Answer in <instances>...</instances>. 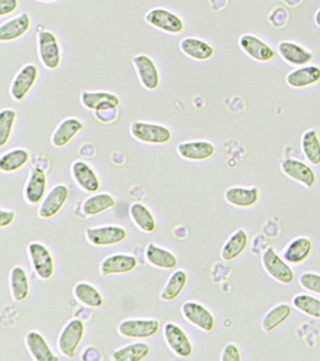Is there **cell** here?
Here are the masks:
<instances>
[{"mask_svg": "<svg viewBox=\"0 0 320 361\" xmlns=\"http://www.w3.org/2000/svg\"><path fill=\"white\" fill-rule=\"evenodd\" d=\"M131 137L148 145H165L172 141L174 135L169 127L150 121H134L130 126Z\"/></svg>", "mask_w": 320, "mask_h": 361, "instance_id": "cell-1", "label": "cell"}, {"mask_svg": "<svg viewBox=\"0 0 320 361\" xmlns=\"http://www.w3.org/2000/svg\"><path fill=\"white\" fill-rule=\"evenodd\" d=\"M37 55L39 61L46 69L56 71L63 63V49L60 39L49 30L39 31L37 34Z\"/></svg>", "mask_w": 320, "mask_h": 361, "instance_id": "cell-2", "label": "cell"}, {"mask_svg": "<svg viewBox=\"0 0 320 361\" xmlns=\"http://www.w3.org/2000/svg\"><path fill=\"white\" fill-rule=\"evenodd\" d=\"M260 261L267 275L278 283L289 285L296 279L290 264L285 261L274 247H267L261 255Z\"/></svg>", "mask_w": 320, "mask_h": 361, "instance_id": "cell-3", "label": "cell"}, {"mask_svg": "<svg viewBox=\"0 0 320 361\" xmlns=\"http://www.w3.org/2000/svg\"><path fill=\"white\" fill-rule=\"evenodd\" d=\"M86 335V324L81 319L70 320L61 329L58 337V349L63 357L72 358L77 355V349Z\"/></svg>", "mask_w": 320, "mask_h": 361, "instance_id": "cell-4", "label": "cell"}, {"mask_svg": "<svg viewBox=\"0 0 320 361\" xmlns=\"http://www.w3.org/2000/svg\"><path fill=\"white\" fill-rule=\"evenodd\" d=\"M40 78V70L34 63L23 65L13 76L9 87L11 98L15 102L26 100L30 93L34 89Z\"/></svg>", "mask_w": 320, "mask_h": 361, "instance_id": "cell-5", "label": "cell"}, {"mask_svg": "<svg viewBox=\"0 0 320 361\" xmlns=\"http://www.w3.org/2000/svg\"><path fill=\"white\" fill-rule=\"evenodd\" d=\"M144 21L151 27L170 35H179L186 27L184 20L179 14L162 7H155L148 11Z\"/></svg>", "mask_w": 320, "mask_h": 361, "instance_id": "cell-6", "label": "cell"}, {"mask_svg": "<svg viewBox=\"0 0 320 361\" xmlns=\"http://www.w3.org/2000/svg\"><path fill=\"white\" fill-rule=\"evenodd\" d=\"M27 255L35 275L41 281H49L55 275V259L49 247L34 241L27 245Z\"/></svg>", "mask_w": 320, "mask_h": 361, "instance_id": "cell-7", "label": "cell"}, {"mask_svg": "<svg viewBox=\"0 0 320 361\" xmlns=\"http://www.w3.org/2000/svg\"><path fill=\"white\" fill-rule=\"evenodd\" d=\"M160 330L161 324L157 319H125L117 326V333L132 340H148L158 334Z\"/></svg>", "mask_w": 320, "mask_h": 361, "instance_id": "cell-8", "label": "cell"}, {"mask_svg": "<svg viewBox=\"0 0 320 361\" xmlns=\"http://www.w3.org/2000/svg\"><path fill=\"white\" fill-rule=\"evenodd\" d=\"M132 64L136 71L141 86L148 92H155L161 85V73L155 61L147 54L140 53L132 58Z\"/></svg>", "mask_w": 320, "mask_h": 361, "instance_id": "cell-9", "label": "cell"}, {"mask_svg": "<svg viewBox=\"0 0 320 361\" xmlns=\"http://www.w3.org/2000/svg\"><path fill=\"white\" fill-rule=\"evenodd\" d=\"M162 336L168 348L177 357L189 358L193 354V344L189 336L179 324L167 322L162 327Z\"/></svg>", "mask_w": 320, "mask_h": 361, "instance_id": "cell-10", "label": "cell"}, {"mask_svg": "<svg viewBox=\"0 0 320 361\" xmlns=\"http://www.w3.org/2000/svg\"><path fill=\"white\" fill-rule=\"evenodd\" d=\"M85 235L89 244L95 247H112L124 242L128 231L120 225H102L87 228Z\"/></svg>", "mask_w": 320, "mask_h": 361, "instance_id": "cell-11", "label": "cell"}, {"mask_svg": "<svg viewBox=\"0 0 320 361\" xmlns=\"http://www.w3.org/2000/svg\"><path fill=\"white\" fill-rule=\"evenodd\" d=\"M181 312L182 317L200 329L201 331L210 333L215 329L216 319L212 312H210L203 304L198 301L188 300L181 305Z\"/></svg>", "mask_w": 320, "mask_h": 361, "instance_id": "cell-12", "label": "cell"}, {"mask_svg": "<svg viewBox=\"0 0 320 361\" xmlns=\"http://www.w3.org/2000/svg\"><path fill=\"white\" fill-rule=\"evenodd\" d=\"M70 189L64 183H58L50 188L38 208V216L49 220L57 216L69 200Z\"/></svg>", "mask_w": 320, "mask_h": 361, "instance_id": "cell-13", "label": "cell"}, {"mask_svg": "<svg viewBox=\"0 0 320 361\" xmlns=\"http://www.w3.org/2000/svg\"><path fill=\"white\" fill-rule=\"evenodd\" d=\"M280 169L286 177L306 188H313L317 182L316 171L310 165L294 157H286L280 164Z\"/></svg>", "mask_w": 320, "mask_h": 361, "instance_id": "cell-14", "label": "cell"}, {"mask_svg": "<svg viewBox=\"0 0 320 361\" xmlns=\"http://www.w3.org/2000/svg\"><path fill=\"white\" fill-rule=\"evenodd\" d=\"M80 103L89 111H109L120 109V99L116 93L108 90H84L80 94Z\"/></svg>", "mask_w": 320, "mask_h": 361, "instance_id": "cell-15", "label": "cell"}, {"mask_svg": "<svg viewBox=\"0 0 320 361\" xmlns=\"http://www.w3.org/2000/svg\"><path fill=\"white\" fill-rule=\"evenodd\" d=\"M238 47L246 56L257 62H269L274 61L276 56L271 45L251 33L243 34L240 37Z\"/></svg>", "mask_w": 320, "mask_h": 361, "instance_id": "cell-16", "label": "cell"}, {"mask_svg": "<svg viewBox=\"0 0 320 361\" xmlns=\"http://www.w3.org/2000/svg\"><path fill=\"white\" fill-rule=\"evenodd\" d=\"M260 189L255 185L230 186L224 193V199L227 204L238 209H251L260 203Z\"/></svg>", "mask_w": 320, "mask_h": 361, "instance_id": "cell-17", "label": "cell"}, {"mask_svg": "<svg viewBox=\"0 0 320 361\" xmlns=\"http://www.w3.org/2000/svg\"><path fill=\"white\" fill-rule=\"evenodd\" d=\"M71 175L78 188L87 193L94 194L100 191L102 183L99 175L89 163L84 160H75L71 166Z\"/></svg>", "mask_w": 320, "mask_h": 361, "instance_id": "cell-18", "label": "cell"}, {"mask_svg": "<svg viewBox=\"0 0 320 361\" xmlns=\"http://www.w3.org/2000/svg\"><path fill=\"white\" fill-rule=\"evenodd\" d=\"M176 149L179 157L192 162L209 160L216 154L215 144L204 140L182 141Z\"/></svg>", "mask_w": 320, "mask_h": 361, "instance_id": "cell-19", "label": "cell"}, {"mask_svg": "<svg viewBox=\"0 0 320 361\" xmlns=\"http://www.w3.org/2000/svg\"><path fill=\"white\" fill-rule=\"evenodd\" d=\"M49 178L46 172L39 166L30 171L24 188V197L30 205H40L47 194Z\"/></svg>", "mask_w": 320, "mask_h": 361, "instance_id": "cell-20", "label": "cell"}, {"mask_svg": "<svg viewBox=\"0 0 320 361\" xmlns=\"http://www.w3.org/2000/svg\"><path fill=\"white\" fill-rule=\"evenodd\" d=\"M139 265V259L133 254L116 253L106 256L101 262L100 274L103 276L122 275L133 272Z\"/></svg>", "mask_w": 320, "mask_h": 361, "instance_id": "cell-21", "label": "cell"}, {"mask_svg": "<svg viewBox=\"0 0 320 361\" xmlns=\"http://www.w3.org/2000/svg\"><path fill=\"white\" fill-rule=\"evenodd\" d=\"M314 251L313 241L307 236H297L283 247L282 257L290 265H302L310 258Z\"/></svg>", "mask_w": 320, "mask_h": 361, "instance_id": "cell-22", "label": "cell"}, {"mask_svg": "<svg viewBox=\"0 0 320 361\" xmlns=\"http://www.w3.org/2000/svg\"><path fill=\"white\" fill-rule=\"evenodd\" d=\"M84 128L85 126L80 118L77 117L63 118L52 133L50 138L52 146L58 149L68 146L83 131Z\"/></svg>", "mask_w": 320, "mask_h": 361, "instance_id": "cell-23", "label": "cell"}, {"mask_svg": "<svg viewBox=\"0 0 320 361\" xmlns=\"http://www.w3.org/2000/svg\"><path fill=\"white\" fill-rule=\"evenodd\" d=\"M32 17L27 13H21L0 25V42L8 44L23 38L32 28Z\"/></svg>", "mask_w": 320, "mask_h": 361, "instance_id": "cell-24", "label": "cell"}, {"mask_svg": "<svg viewBox=\"0 0 320 361\" xmlns=\"http://www.w3.org/2000/svg\"><path fill=\"white\" fill-rule=\"evenodd\" d=\"M250 237L244 228H237L229 236L221 248L220 257L224 262L236 261L245 253L249 247Z\"/></svg>", "mask_w": 320, "mask_h": 361, "instance_id": "cell-25", "label": "cell"}, {"mask_svg": "<svg viewBox=\"0 0 320 361\" xmlns=\"http://www.w3.org/2000/svg\"><path fill=\"white\" fill-rule=\"evenodd\" d=\"M179 48L184 56L196 61H210L215 56V47L198 37H184L179 42Z\"/></svg>", "mask_w": 320, "mask_h": 361, "instance_id": "cell-26", "label": "cell"}, {"mask_svg": "<svg viewBox=\"0 0 320 361\" xmlns=\"http://www.w3.org/2000/svg\"><path fill=\"white\" fill-rule=\"evenodd\" d=\"M280 58L291 66L300 67L310 64L314 59L313 53L302 45L290 41H283L277 45Z\"/></svg>", "mask_w": 320, "mask_h": 361, "instance_id": "cell-27", "label": "cell"}, {"mask_svg": "<svg viewBox=\"0 0 320 361\" xmlns=\"http://www.w3.org/2000/svg\"><path fill=\"white\" fill-rule=\"evenodd\" d=\"M288 86L295 90L307 89L320 82V67L314 64H307L297 67L286 76Z\"/></svg>", "mask_w": 320, "mask_h": 361, "instance_id": "cell-28", "label": "cell"}, {"mask_svg": "<svg viewBox=\"0 0 320 361\" xmlns=\"http://www.w3.org/2000/svg\"><path fill=\"white\" fill-rule=\"evenodd\" d=\"M25 345L33 360L36 361H57L60 360L53 352L51 346L44 336L37 330H32L27 333L26 337H25Z\"/></svg>", "mask_w": 320, "mask_h": 361, "instance_id": "cell-29", "label": "cell"}, {"mask_svg": "<svg viewBox=\"0 0 320 361\" xmlns=\"http://www.w3.org/2000/svg\"><path fill=\"white\" fill-rule=\"evenodd\" d=\"M292 305L288 302H281L271 307L264 314L261 321V329L265 333H272L282 326L290 319L293 309Z\"/></svg>", "mask_w": 320, "mask_h": 361, "instance_id": "cell-30", "label": "cell"}, {"mask_svg": "<svg viewBox=\"0 0 320 361\" xmlns=\"http://www.w3.org/2000/svg\"><path fill=\"white\" fill-rule=\"evenodd\" d=\"M32 160V154L27 149L13 148L0 157V171L6 174L16 173L26 168Z\"/></svg>", "mask_w": 320, "mask_h": 361, "instance_id": "cell-31", "label": "cell"}, {"mask_svg": "<svg viewBox=\"0 0 320 361\" xmlns=\"http://www.w3.org/2000/svg\"><path fill=\"white\" fill-rule=\"evenodd\" d=\"M9 286L13 300L20 303L30 295V282L26 269L20 265L13 267L9 274Z\"/></svg>", "mask_w": 320, "mask_h": 361, "instance_id": "cell-32", "label": "cell"}, {"mask_svg": "<svg viewBox=\"0 0 320 361\" xmlns=\"http://www.w3.org/2000/svg\"><path fill=\"white\" fill-rule=\"evenodd\" d=\"M145 258L148 264L159 269L173 270L179 264V259L175 254L153 243H151L146 247Z\"/></svg>", "mask_w": 320, "mask_h": 361, "instance_id": "cell-33", "label": "cell"}, {"mask_svg": "<svg viewBox=\"0 0 320 361\" xmlns=\"http://www.w3.org/2000/svg\"><path fill=\"white\" fill-rule=\"evenodd\" d=\"M117 202L115 197L109 193H94L87 197L81 206V210L86 216H99L114 208Z\"/></svg>", "mask_w": 320, "mask_h": 361, "instance_id": "cell-34", "label": "cell"}, {"mask_svg": "<svg viewBox=\"0 0 320 361\" xmlns=\"http://www.w3.org/2000/svg\"><path fill=\"white\" fill-rule=\"evenodd\" d=\"M129 214L134 224L146 233H153L157 230V221L153 212L142 202H133L129 208Z\"/></svg>", "mask_w": 320, "mask_h": 361, "instance_id": "cell-35", "label": "cell"}, {"mask_svg": "<svg viewBox=\"0 0 320 361\" xmlns=\"http://www.w3.org/2000/svg\"><path fill=\"white\" fill-rule=\"evenodd\" d=\"M189 281V276L184 269L173 271L162 288L160 298L162 301H173L184 293Z\"/></svg>", "mask_w": 320, "mask_h": 361, "instance_id": "cell-36", "label": "cell"}, {"mask_svg": "<svg viewBox=\"0 0 320 361\" xmlns=\"http://www.w3.org/2000/svg\"><path fill=\"white\" fill-rule=\"evenodd\" d=\"M75 298L84 306L99 309L105 304V299L100 290L89 282L81 281L75 284L72 290Z\"/></svg>", "mask_w": 320, "mask_h": 361, "instance_id": "cell-37", "label": "cell"}, {"mask_svg": "<svg viewBox=\"0 0 320 361\" xmlns=\"http://www.w3.org/2000/svg\"><path fill=\"white\" fill-rule=\"evenodd\" d=\"M151 352V346L145 341H136L115 350L112 360L115 361H140L147 358Z\"/></svg>", "mask_w": 320, "mask_h": 361, "instance_id": "cell-38", "label": "cell"}, {"mask_svg": "<svg viewBox=\"0 0 320 361\" xmlns=\"http://www.w3.org/2000/svg\"><path fill=\"white\" fill-rule=\"evenodd\" d=\"M300 149L311 165H320V137L316 129H308L300 138Z\"/></svg>", "mask_w": 320, "mask_h": 361, "instance_id": "cell-39", "label": "cell"}, {"mask_svg": "<svg viewBox=\"0 0 320 361\" xmlns=\"http://www.w3.org/2000/svg\"><path fill=\"white\" fill-rule=\"evenodd\" d=\"M292 307L308 317L320 319V298L310 293H300L291 299Z\"/></svg>", "mask_w": 320, "mask_h": 361, "instance_id": "cell-40", "label": "cell"}, {"mask_svg": "<svg viewBox=\"0 0 320 361\" xmlns=\"http://www.w3.org/2000/svg\"><path fill=\"white\" fill-rule=\"evenodd\" d=\"M18 121V111L11 107H5L0 111V147L4 148L10 142Z\"/></svg>", "mask_w": 320, "mask_h": 361, "instance_id": "cell-41", "label": "cell"}, {"mask_svg": "<svg viewBox=\"0 0 320 361\" xmlns=\"http://www.w3.org/2000/svg\"><path fill=\"white\" fill-rule=\"evenodd\" d=\"M300 286L306 292L320 296V274L313 271H306L297 279Z\"/></svg>", "mask_w": 320, "mask_h": 361, "instance_id": "cell-42", "label": "cell"}, {"mask_svg": "<svg viewBox=\"0 0 320 361\" xmlns=\"http://www.w3.org/2000/svg\"><path fill=\"white\" fill-rule=\"evenodd\" d=\"M220 360L222 361L243 360V353L240 346L235 343H226L222 350Z\"/></svg>", "mask_w": 320, "mask_h": 361, "instance_id": "cell-43", "label": "cell"}, {"mask_svg": "<svg viewBox=\"0 0 320 361\" xmlns=\"http://www.w3.org/2000/svg\"><path fill=\"white\" fill-rule=\"evenodd\" d=\"M19 0H0V17L12 16L18 10Z\"/></svg>", "mask_w": 320, "mask_h": 361, "instance_id": "cell-44", "label": "cell"}, {"mask_svg": "<svg viewBox=\"0 0 320 361\" xmlns=\"http://www.w3.org/2000/svg\"><path fill=\"white\" fill-rule=\"evenodd\" d=\"M16 214L15 211L0 208V228H9L15 223Z\"/></svg>", "mask_w": 320, "mask_h": 361, "instance_id": "cell-45", "label": "cell"}, {"mask_svg": "<svg viewBox=\"0 0 320 361\" xmlns=\"http://www.w3.org/2000/svg\"><path fill=\"white\" fill-rule=\"evenodd\" d=\"M82 360H102V352L96 348L94 345H89L84 350L82 355Z\"/></svg>", "mask_w": 320, "mask_h": 361, "instance_id": "cell-46", "label": "cell"}, {"mask_svg": "<svg viewBox=\"0 0 320 361\" xmlns=\"http://www.w3.org/2000/svg\"><path fill=\"white\" fill-rule=\"evenodd\" d=\"M314 24L317 25V27H320V8L316 11V14L314 16Z\"/></svg>", "mask_w": 320, "mask_h": 361, "instance_id": "cell-47", "label": "cell"}, {"mask_svg": "<svg viewBox=\"0 0 320 361\" xmlns=\"http://www.w3.org/2000/svg\"><path fill=\"white\" fill-rule=\"evenodd\" d=\"M36 1L52 3V2H57V1H58V0H36Z\"/></svg>", "mask_w": 320, "mask_h": 361, "instance_id": "cell-48", "label": "cell"}]
</instances>
